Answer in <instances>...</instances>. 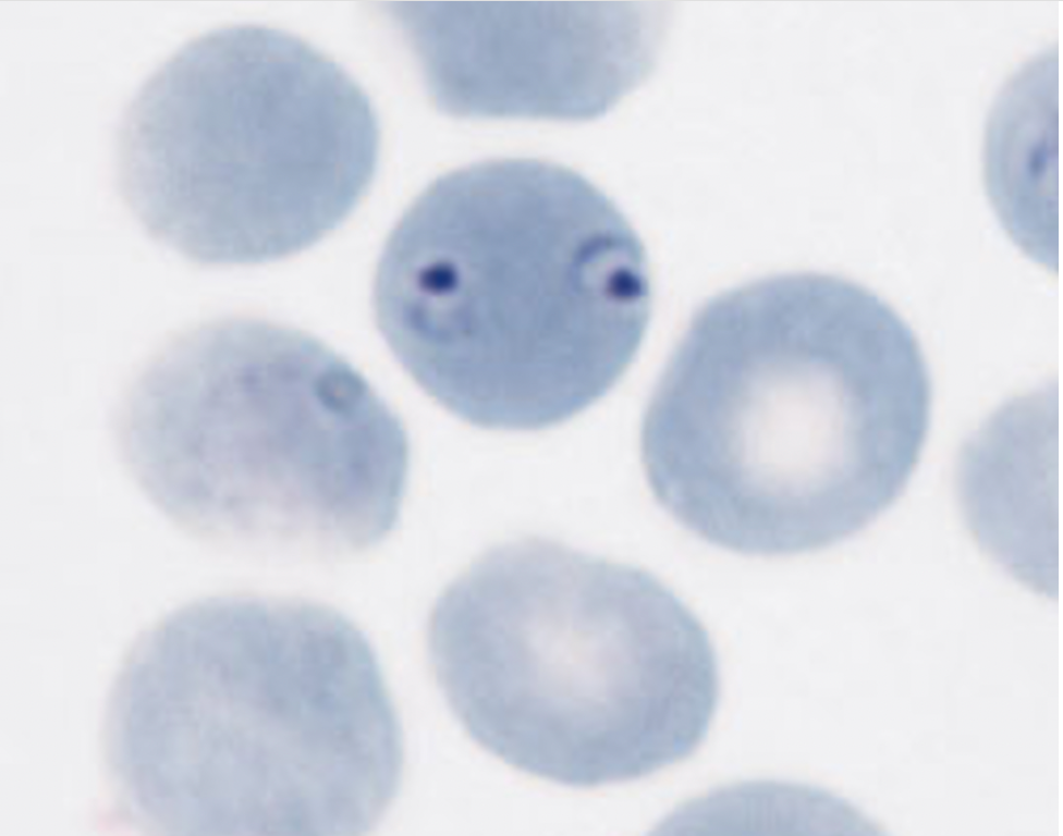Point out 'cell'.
<instances>
[{
    "instance_id": "obj_1",
    "label": "cell",
    "mask_w": 1063,
    "mask_h": 836,
    "mask_svg": "<svg viewBox=\"0 0 1063 836\" xmlns=\"http://www.w3.org/2000/svg\"><path fill=\"white\" fill-rule=\"evenodd\" d=\"M931 398L920 345L880 296L834 274H773L694 314L646 405L640 459L658 504L707 543L811 553L902 495Z\"/></svg>"
},
{
    "instance_id": "obj_2",
    "label": "cell",
    "mask_w": 1063,
    "mask_h": 836,
    "mask_svg": "<svg viewBox=\"0 0 1063 836\" xmlns=\"http://www.w3.org/2000/svg\"><path fill=\"white\" fill-rule=\"evenodd\" d=\"M644 245L576 171L528 158L431 182L391 231L377 327L412 379L485 429L560 425L603 397L643 342Z\"/></svg>"
},
{
    "instance_id": "obj_3",
    "label": "cell",
    "mask_w": 1063,
    "mask_h": 836,
    "mask_svg": "<svg viewBox=\"0 0 1063 836\" xmlns=\"http://www.w3.org/2000/svg\"><path fill=\"white\" fill-rule=\"evenodd\" d=\"M427 649L477 746L573 788L686 760L720 693L711 638L671 588L542 537L497 544L463 569L431 608Z\"/></svg>"
},
{
    "instance_id": "obj_4",
    "label": "cell",
    "mask_w": 1063,
    "mask_h": 836,
    "mask_svg": "<svg viewBox=\"0 0 1063 836\" xmlns=\"http://www.w3.org/2000/svg\"><path fill=\"white\" fill-rule=\"evenodd\" d=\"M129 476L191 537L317 556L372 549L398 522L400 417L314 336L253 317L180 331L124 393Z\"/></svg>"
},
{
    "instance_id": "obj_5",
    "label": "cell",
    "mask_w": 1063,
    "mask_h": 836,
    "mask_svg": "<svg viewBox=\"0 0 1063 836\" xmlns=\"http://www.w3.org/2000/svg\"><path fill=\"white\" fill-rule=\"evenodd\" d=\"M380 128L330 57L273 27L198 35L127 103L117 132L123 204L156 242L204 266L283 259L355 210Z\"/></svg>"
},
{
    "instance_id": "obj_6",
    "label": "cell",
    "mask_w": 1063,
    "mask_h": 836,
    "mask_svg": "<svg viewBox=\"0 0 1063 836\" xmlns=\"http://www.w3.org/2000/svg\"><path fill=\"white\" fill-rule=\"evenodd\" d=\"M178 730L219 836L364 835L402 782V728L370 641L304 599H206Z\"/></svg>"
},
{
    "instance_id": "obj_7",
    "label": "cell",
    "mask_w": 1063,
    "mask_h": 836,
    "mask_svg": "<svg viewBox=\"0 0 1063 836\" xmlns=\"http://www.w3.org/2000/svg\"><path fill=\"white\" fill-rule=\"evenodd\" d=\"M652 2H395L436 107L460 118H598L648 76Z\"/></svg>"
},
{
    "instance_id": "obj_8",
    "label": "cell",
    "mask_w": 1063,
    "mask_h": 836,
    "mask_svg": "<svg viewBox=\"0 0 1063 836\" xmlns=\"http://www.w3.org/2000/svg\"><path fill=\"white\" fill-rule=\"evenodd\" d=\"M1058 47L1018 67L998 93L985 132L988 198L1012 241L1058 263Z\"/></svg>"
}]
</instances>
